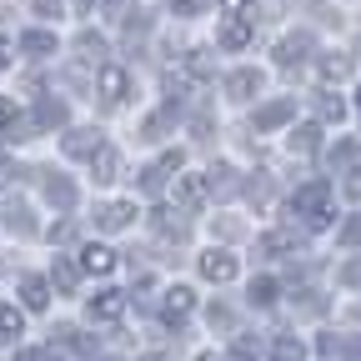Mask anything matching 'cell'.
Here are the masks:
<instances>
[{
    "instance_id": "1",
    "label": "cell",
    "mask_w": 361,
    "mask_h": 361,
    "mask_svg": "<svg viewBox=\"0 0 361 361\" xmlns=\"http://www.w3.org/2000/svg\"><path fill=\"white\" fill-rule=\"evenodd\" d=\"M326 196H331V186H326V180H306V186L296 191V201H291V211H311V226H331Z\"/></svg>"
},
{
    "instance_id": "2",
    "label": "cell",
    "mask_w": 361,
    "mask_h": 361,
    "mask_svg": "<svg viewBox=\"0 0 361 361\" xmlns=\"http://www.w3.org/2000/svg\"><path fill=\"white\" fill-rule=\"evenodd\" d=\"M296 116V101L286 96V101H271V106H261L256 111V130H276V126H286Z\"/></svg>"
},
{
    "instance_id": "3",
    "label": "cell",
    "mask_w": 361,
    "mask_h": 361,
    "mask_svg": "<svg viewBox=\"0 0 361 361\" xmlns=\"http://www.w3.org/2000/svg\"><path fill=\"white\" fill-rule=\"evenodd\" d=\"M121 311H126V296H121V291L90 296V322H121Z\"/></svg>"
},
{
    "instance_id": "4",
    "label": "cell",
    "mask_w": 361,
    "mask_h": 361,
    "mask_svg": "<svg viewBox=\"0 0 361 361\" xmlns=\"http://www.w3.org/2000/svg\"><path fill=\"white\" fill-rule=\"evenodd\" d=\"M251 30H256V25H251L246 16H231V20H226V25L216 30V40L226 45V51H241V45L251 40Z\"/></svg>"
},
{
    "instance_id": "5",
    "label": "cell",
    "mask_w": 361,
    "mask_h": 361,
    "mask_svg": "<svg viewBox=\"0 0 361 361\" xmlns=\"http://www.w3.org/2000/svg\"><path fill=\"white\" fill-rule=\"evenodd\" d=\"M106 146H101V130H71L66 135V156H90V161H96Z\"/></svg>"
},
{
    "instance_id": "6",
    "label": "cell",
    "mask_w": 361,
    "mask_h": 361,
    "mask_svg": "<svg viewBox=\"0 0 361 361\" xmlns=\"http://www.w3.org/2000/svg\"><path fill=\"white\" fill-rule=\"evenodd\" d=\"M206 191H211V186H206V176H180V180H176V201L186 206V211H196Z\"/></svg>"
},
{
    "instance_id": "7",
    "label": "cell",
    "mask_w": 361,
    "mask_h": 361,
    "mask_svg": "<svg viewBox=\"0 0 361 361\" xmlns=\"http://www.w3.org/2000/svg\"><path fill=\"white\" fill-rule=\"evenodd\" d=\"M201 271H206L211 281H231V276H236V256H226V251H206V256H201Z\"/></svg>"
},
{
    "instance_id": "8",
    "label": "cell",
    "mask_w": 361,
    "mask_h": 361,
    "mask_svg": "<svg viewBox=\"0 0 361 361\" xmlns=\"http://www.w3.org/2000/svg\"><path fill=\"white\" fill-rule=\"evenodd\" d=\"M130 216H135V206H130V201H111V206H101V211H96V226H101V231H121Z\"/></svg>"
},
{
    "instance_id": "9",
    "label": "cell",
    "mask_w": 361,
    "mask_h": 361,
    "mask_svg": "<svg viewBox=\"0 0 361 361\" xmlns=\"http://www.w3.org/2000/svg\"><path fill=\"white\" fill-rule=\"evenodd\" d=\"M306 56H311V35H286V40H281V51H276V61H281L286 71L301 66Z\"/></svg>"
},
{
    "instance_id": "10",
    "label": "cell",
    "mask_w": 361,
    "mask_h": 361,
    "mask_svg": "<svg viewBox=\"0 0 361 361\" xmlns=\"http://www.w3.org/2000/svg\"><path fill=\"white\" fill-rule=\"evenodd\" d=\"M126 90H130V75H126L121 66H106V71H101V96H106V101H126Z\"/></svg>"
},
{
    "instance_id": "11",
    "label": "cell",
    "mask_w": 361,
    "mask_h": 361,
    "mask_svg": "<svg viewBox=\"0 0 361 361\" xmlns=\"http://www.w3.org/2000/svg\"><path fill=\"white\" fill-rule=\"evenodd\" d=\"M80 266L96 271V276H106V271H116V251H111V246H85V251H80Z\"/></svg>"
},
{
    "instance_id": "12",
    "label": "cell",
    "mask_w": 361,
    "mask_h": 361,
    "mask_svg": "<svg viewBox=\"0 0 361 361\" xmlns=\"http://www.w3.org/2000/svg\"><path fill=\"white\" fill-rule=\"evenodd\" d=\"M45 201L61 206V211H71V206H75V186H71L66 176H51V180H45Z\"/></svg>"
},
{
    "instance_id": "13",
    "label": "cell",
    "mask_w": 361,
    "mask_h": 361,
    "mask_svg": "<svg viewBox=\"0 0 361 361\" xmlns=\"http://www.w3.org/2000/svg\"><path fill=\"white\" fill-rule=\"evenodd\" d=\"M35 126H40V130H51V126H66V106L45 96V101L35 106Z\"/></svg>"
},
{
    "instance_id": "14",
    "label": "cell",
    "mask_w": 361,
    "mask_h": 361,
    "mask_svg": "<svg viewBox=\"0 0 361 361\" xmlns=\"http://www.w3.org/2000/svg\"><path fill=\"white\" fill-rule=\"evenodd\" d=\"M20 51H30V56H51V51H56V35H51V30H25V35H20Z\"/></svg>"
},
{
    "instance_id": "15",
    "label": "cell",
    "mask_w": 361,
    "mask_h": 361,
    "mask_svg": "<svg viewBox=\"0 0 361 361\" xmlns=\"http://www.w3.org/2000/svg\"><path fill=\"white\" fill-rule=\"evenodd\" d=\"M45 291H51V286H45L40 276H25V281H20V296H25V306H30V311H45V301H51Z\"/></svg>"
},
{
    "instance_id": "16",
    "label": "cell",
    "mask_w": 361,
    "mask_h": 361,
    "mask_svg": "<svg viewBox=\"0 0 361 361\" xmlns=\"http://www.w3.org/2000/svg\"><path fill=\"white\" fill-rule=\"evenodd\" d=\"M51 281H56L61 291H75V281H80V271H75V261L56 256V266H51Z\"/></svg>"
},
{
    "instance_id": "17",
    "label": "cell",
    "mask_w": 361,
    "mask_h": 361,
    "mask_svg": "<svg viewBox=\"0 0 361 361\" xmlns=\"http://www.w3.org/2000/svg\"><path fill=\"white\" fill-rule=\"evenodd\" d=\"M281 251H296V236L291 231H266L261 236V256H281Z\"/></svg>"
},
{
    "instance_id": "18",
    "label": "cell",
    "mask_w": 361,
    "mask_h": 361,
    "mask_svg": "<svg viewBox=\"0 0 361 361\" xmlns=\"http://www.w3.org/2000/svg\"><path fill=\"white\" fill-rule=\"evenodd\" d=\"M226 90H231V96H251V90H261V71H236L226 80Z\"/></svg>"
},
{
    "instance_id": "19",
    "label": "cell",
    "mask_w": 361,
    "mask_h": 361,
    "mask_svg": "<svg viewBox=\"0 0 361 361\" xmlns=\"http://www.w3.org/2000/svg\"><path fill=\"white\" fill-rule=\"evenodd\" d=\"M206 186H211L216 196H231V191H236V171H231V166H216V171L206 176Z\"/></svg>"
},
{
    "instance_id": "20",
    "label": "cell",
    "mask_w": 361,
    "mask_h": 361,
    "mask_svg": "<svg viewBox=\"0 0 361 361\" xmlns=\"http://www.w3.org/2000/svg\"><path fill=\"white\" fill-rule=\"evenodd\" d=\"M316 146H322V130H316V126H301V130H291V151L311 156Z\"/></svg>"
},
{
    "instance_id": "21",
    "label": "cell",
    "mask_w": 361,
    "mask_h": 361,
    "mask_svg": "<svg viewBox=\"0 0 361 361\" xmlns=\"http://www.w3.org/2000/svg\"><path fill=\"white\" fill-rule=\"evenodd\" d=\"M166 311H171V322H176V316H186L191 311V286H171L166 291Z\"/></svg>"
},
{
    "instance_id": "22",
    "label": "cell",
    "mask_w": 361,
    "mask_h": 361,
    "mask_svg": "<svg viewBox=\"0 0 361 361\" xmlns=\"http://www.w3.org/2000/svg\"><path fill=\"white\" fill-rule=\"evenodd\" d=\"M6 226H11V231H20V236H30V231H35V226H30V211H25L20 201H11V206H6Z\"/></svg>"
},
{
    "instance_id": "23",
    "label": "cell",
    "mask_w": 361,
    "mask_h": 361,
    "mask_svg": "<svg viewBox=\"0 0 361 361\" xmlns=\"http://www.w3.org/2000/svg\"><path fill=\"white\" fill-rule=\"evenodd\" d=\"M156 231L171 236V241H186V221H180V216L171 221V211H156Z\"/></svg>"
},
{
    "instance_id": "24",
    "label": "cell",
    "mask_w": 361,
    "mask_h": 361,
    "mask_svg": "<svg viewBox=\"0 0 361 361\" xmlns=\"http://www.w3.org/2000/svg\"><path fill=\"white\" fill-rule=\"evenodd\" d=\"M90 166H96V180H116V171H121V156L106 146V151H101L96 161H90Z\"/></svg>"
},
{
    "instance_id": "25",
    "label": "cell",
    "mask_w": 361,
    "mask_h": 361,
    "mask_svg": "<svg viewBox=\"0 0 361 361\" xmlns=\"http://www.w3.org/2000/svg\"><path fill=\"white\" fill-rule=\"evenodd\" d=\"M271 301H276V281H271V276L251 281V306H271Z\"/></svg>"
},
{
    "instance_id": "26",
    "label": "cell",
    "mask_w": 361,
    "mask_h": 361,
    "mask_svg": "<svg viewBox=\"0 0 361 361\" xmlns=\"http://www.w3.org/2000/svg\"><path fill=\"white\" fill-rule=\"evenodd\" d=\"M0 336H11V341L20 336V311L16 306H0Z\"/></svg>"
},
{
    "instance_id": "27",
    "label": "cell",
    "mask_w": 361,
    "mask_h": 361,
    "mask_svg": "<svg viewBox=\"0 0 361 361\" xmlns=\"http://www.w3.org/2000/svg\"><path fill=\"white\" fill-rule=\"evenodd\" d=\"M346 71H351L346 56H326V61H322V75H326V80H346Z\"/></svg>"
},
{
    "instance_id": "28",
    "label": "cell",
    "mask_w": 361,
    "mask_h": 361,
    "mask_svg": "<svg viewBox=\"0 0 361 361\" xmlns=\"http://www.w3.org/2000/svg\"><path fill=\"white\" fill-rule=\"evenodd\" d=\"M161 180H166V171H161V166H146V171H141V191L156 196V191H161Z\"/></svg>"
},
{
    "instance_id": "29",
    "label": "cell",
    "mask_w": 361,
    "mask_h": 361,
    "mask_svg": "<svg viewBox=\"0 0 361 361\" xmlns=\"http://www.w3.org/2000/svg\"><path fill=\"white\" fill-rule=\"evenodd\" d=\"M336 241H341V246H361V216H351V221L341 226V231H336Z\"/></svg>"
},
{
    "instance_id": "30",
    "label": "cell",
    "mask_w": 361,
    "mask_h": 361,
    "mask_svg": "<svg viewBox=\"0 0 361 361\" xmlns=\"http://www.w3.org/2000/svg\"><path fill=\"white\" fill-rule=\"evenodd\" d=\"M301 341H276V351H271V361H301Z\"/></svg>"
},
{
    "instance_id": "31",
    "label": "cell",
    "mask_w": 361,
    "mask_h": 361,
    "mask_svg": "<svg viewBox=\"0 0 361 361\" xmlns=\"http://www.w3.org/2000/svg\"><path fill=\"white\" fill-rule=\"evenodd\" d=\"M186 71H191L196 80H206V75H211V56H206V51H196V56L186 61Z\"/></svg>"
},
{
    "instance_id": "32",
    "label": "cell",
    "mask_w": 361,
    "mask_h": 361,
    "mask_svg": "<svg viewBox=\"0 0 361 361\" xmlns=\"http://www.w3.org/2000/svg\"><path fill=\"white\" fill-rule=\"evenodd\" d=\"M346 161H356V141H336L331 146V166H346Z\"/></svg>"
},
{
    "instance_id": "33",
    "label": "cell",
    "mask_w": 361,
    "mask_h": 361,
    "mask_svg": "<svg viewBox=\"0 0 361 361\" xmlns=\"http://www.w3.org/2000/svg\"><path fill=\"white\" fill-rule=\"evenodd\" d=\"M206 6H211V0H171V11H176V16H201Z\"/></svg>"
},
{
    "instance_id": "34",
    "label": "cell",
    "mask_w": 361,
    "mask_h": 361,
    "mask_svg": "<svg viewBox=\"0 0 361 361\" xmlns=\"http://www.w3.org/2000/svg\"><path fill=\"white\" fill-rule=\"evenodd\" d=\"M341 286H361V256L341 266Z\"/></svg>"
},
{
    "instance_id": "35",
    "label": "cell",
    "mask_w": 361,
    "mask_h": 361,
    "mask_svg": "<svg viewBox=\"0 0 361 361\" xmlns=\"http://www.w3.org/2000/svg\"><path fill=\"white\" fill-rule=\"evenodd\" d=\"M341 116H346L341 101H322V121H341Z\"/></svg>"
},
{
    "instance_id": "36",
    "label": "cell",
    "mask_w": 361,
    "mask_h": 361,
    "mask_svg": "<svg viewBox=\"0 0 361 361\" xmlns=\"http://www.w3.org/2000/svg\"><path fill=\"white\" fill-rule=\"evenodd\" d=\"M231 361H256V346H251V341H236V351H231Z\"/></svg>"
},
{
    "instance_id": "37",
    "label": "cell",
    "mask_w": 361,
    "mask_h": 361,
    "mask_svg": "<svg viewBox=\"0 0 361 361\" xmlns=\"http://www.w3.org/2000/svg\"><path fill=\"white\" fill-rule=\"evenodd\" d=\"M346 196H356V201H361V166L346 176Z\"/></svg>"
},
{
    "instance_id": "38",
    "label": "cell",
    "mask_w": 361,
    "mask_h": 361,
    "mask_svg": "<svg viewBox=\"0 0 361 361\" xmlns=\"http://www.w3.org/2000/svg\"><path fill=\"white\" fill-rule=\"evenodd\" d=\"M0 126H16V111H11V101H0Z\"/></svg>"
},
{
    "instance_id": "39",
    "label": "cell",
    "mask_w": 361,
    "mask_h": 361,
    "mask_svg": "<svg viewBox=\"0 0 361 361\" xmlns=\"http://www.w3.org/2000/svg\"><path fill=\"white\" fill-rule=\"evenodd\" d=\"M35 11H45V16H51V11H61V0H35Z\"/></svg>"
},
{
    "instance_id": "40",
    "label": "cell",
    "mask_w": 361,
    "mask_h": 361,
    "mask_svg": "<svg viewBox=\"0 0 361 361\" xmlns=\"http://www.w3.org/2000/svg\"><path fill=\"white\" fill-rule=\"evenodd\" d=\"M6 61H11V40H6V35H0V66H6Z\"/></svg>"
},
{
    "instance_id": "41",
    "label": "cell",
    "mask_w": 361,
    "mask_h": 361,
    "mask_svg": "<svg viewBox=\"0 0 361 361\" xmlns=\"http://www.w3.org/2000/svg\"><path fill=\"white\" fill-rule=\"evenodd\" d=\"M346 361H361V341H351V346H346Z\"/></svg>"
},
{
    "instance_id": "42",
    "label": "cell",
    "mask_w": 361,
    "mask_h": 361,
    "mask_svg": "<svg viewBox=\"0 0 361 361\" xmlns=\"http://www.w3.org/2000/svg\"><path fill=\"white\" fill-rule=\"evenodd\" d=\"M16 361H40V356H35V351H20V356H16Z\"/></svg>"
},
{
    "instance_id": "43",
    "label": "cell",
    "mask_w": 361,
    "mask_h": 361,
    "mask_svg": "<svg viewBox=\"0 0 361 361\" xmlns=\"http://www.w3.org/2000/svg\"><path fill=\"white\" fill-rule=\"evenodd\" d=\"M121 6H126V0H111V11H121Z\"/></svg>"
},
{
    "instance_id": "44",
    "label": "cell",
    "mask_w": 361,
    "mask_h": 361,
    "mask_svg": "<svg viewBox=\"0 0 361 361\" xmlns=\"http://www.w3.org/2000/svg\"><path fill=\"white\" fill-rule=\"evenodd\" d=\"M196 361H221V356H196Z\"/></svg>"
},
{
    "instance_id": "45",
    "label": "cell",
    "mask_w": 361,
    "mask_h": 361,
    "mask_svg": "<svg viewBox=\"0 0 361 361\" xmlns=\"http://www.w3.org/2000/svg\"><path fill=\"white\" fill-rule=\"evenodd\" d=\"M226 6H246V0H226Z\"/></svg>"
}]
</instances>
